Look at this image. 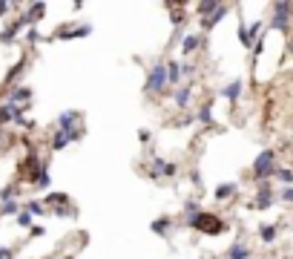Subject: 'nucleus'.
<instances>
[{
  "mask_svg": "<svg viewBox=\"0 0 293 259\" xmlns=\"http://www.w3.org/2000/svg\"><path fill=\"white\" fill-rule=\"evenodd\" d=\"M259 236H262V242H265V245H270V242L279 236V230H276L273 224H262V228H259Z\"/></svg>",
  "mask_w": 293,
  "mask_h": 259,
  "instance_id": "nucleus-13",
  "label": "nucleus"
},
{
  "mask_svg": "<svg viewBox=\"0 0 293 259\" xmlns=\"http://www.w3.org/2000/svg\"><path fill=\"white\" fill-rule=\"evenodd\" d=\"M58 130H78V112H63L58 118Z\"/></svg>",
  "mask_w": 293,
  "mask_h": 259,
  "instance_id": "nucleus-9",
  "label": "nucleus"
},
{
  "mask_svg": "<svg viewBox=\"0 0 293 259\" xmlns=\"http://www.w3.org/2000/svg\"><path fill=\"white\" fill-rule=\"evenodd\" d=\"M199 46H201V38L199 35H187L184 38V44H181V55H193Z\"/></svg>",
  "mask_w": 293,
  "mask_h": 259,
  "instance_id": "nucleus-10",
  "label": "nucleus"
},
{
  "mask_svg": "<svg viewBox=\"0 0 293 259\" xmlns=\"http://www.w3.org/2000/svg\"><path fill=\"white\" fill-rule=\"evenodd\" d=\"M273 173H276V153H273V150H265V153L253 162V178H259V182L265 184V178H273Z\"/></svg>",
  "mask_w": 293,
  "mask_h": 259,
  "instance_id": "nucleus-3",
  "label": "nucleus"
},
{
  "mask_svg": "<svg viewBox=\"0 0 293 259\" xmlns=\"http://www.w3.org/2000/svg\"><path fill=\"white\" fill-rule=\"evenodd\" d=\"M29 98H32V92H29L26 86H17V90H14L12 95H9V101H12V106L17 104V101H29Z\"/></svg>",
  "mask_w": 293,
  "mask_h": 259,
  "instance_id": "nucleus-15",
  "label": "nucleus"
},
{
  "mask_svg": "<svg viewBox=\"0 0 293 259\" xmlns=\"http://www.w3.org/2000/svg\"><path fill=\"white\" fill-rule=\"evenodd\" d=\"M224 14H227V6H222V9H219V12H216V14H213V18H210V20H204V24H201V26H204V29H213V26H216V24H219V20H222V18H224Z\"/></svg>",
  "mask_w": 293,
  "mask_h": 259,
  "instance_id": "nucleus-20",
  "label": "nucleus"
},
{
  "mask_svg": "<svg viewBox=\"0 0 293 259\" xmlns=\"http://www.w3.org/2000/svg\"><path fill=\"white\" fill-rule=\"evenodd\" d=\"M17 210H20L17 202H6V204H3V213H17Z\"/></svg>",
  "mask_w": 293,
  "mask_h": 259,
  "instance_id": "nucleus-22",
  "label": "nucleus"
},
{
  "mask_svg": "<svg viewBox=\"0 0 293 259\" xmlns=\"http://www.w3.org/2000/svg\"><path fill=\"white\" fill-rule=\"evenodd\" d=\"M155 173H158V176H173V173H176V167L167 164V162H161V158H155Z\"/></svg>",
  "mask_w": 293,
  "mask_h": 259,
  "instance_id": "nucleus-17",
  "label": "nucleus"
},
{
  "mask_svg": "<svg viewBox=\"0 0 293 259\" xmlns=\"http://www.w3.org/2000/svg\"><path fill=\"white\" fill-rule=\"evenodd\" d=\"M167 75H170V84L176 86V84L181 81V64H178V60H170V64H167Z\"/></svg>",
  "mask_w": 293,
  "mask_h": 259,
  "instance_id": "nucleus-14",
  "label": "nucleus"
},
{
  "mask_svg": "<svg viewBox=\"0 0 293 259\" xmlns=\"http://www.w3.org/2000/svg\"><path fill=\"white\" fill-rule=\"evenodd\" d=\"M9 256H12V254H9V250L3 248V250H0V259H9Z\"/></svg>",
  "mask_w": 293,
  "mask_h": 259,
  "instance_id": "nucleus-26",
  "label": "nucleus"
},
{
  "mask_svg": "<svg viewBox=\"0 0 293 259\" xmlns=\"http://www.w3.org/2000/svg\"><path fill=\"white\" fill-rule=\"evenodd\" d=\"M78 138H81V130H58V132H55V142H52V147H55V150H63V147H66V144H72V142H78Z\"/></svg>",
  "mask_w": 293,
  "mask_h": 259,
  "instance_id": "nucleus-6",
  "label": "nucleus"
},
{
  "mask_svg": "<svg viewBox=\"0 0 293 259\" xmlns=\"http://www.w3.org/2000/svg\"><path fill=\"white\" fill-rule=\"evenodd\" d=\"M291 12H293V6L291 3H276L273 6V29H288V20H291Z\"/></svg>",
  "mask_w": 293,
  "mask_h": 259,
  "instance_id": "nucleus-4",
  "label": "nucleus"
},
{
  "mask_svg": "<svg viewBox=\"0 0 293 259\" xmlns=\"http://www.w3.org/2000/svg\"><path fill=\"white\" fill-rule=\"evenodd\" d=\"M196 118H199L201 124H210V121H213V106H210V104H204V106L199 110V116H196Z\"/></svg>",
  "mask_w": 293,
  "mask_h": 259,
  "instance_id": "nucleus-21",
  "label": "nucleus"
},
{
  "mask_svg": "<svg viewBox=\"0 0 293 259\" xmlns=\"http://www.w3.org/2000/svg\"><path fill=\"white\" fill-rule=\"evenodd\" d=\"M282 199L288 202V204H293V188H285V190H282Z\"/></svg>",
  "mask_w": 293,
  "mask_h": 259,
  "instance_id": "nucleus-23",
  "label": "nucleus"
},
{
  "mask_svg": "<svg viewBox=\"0 0 293 259\" xmlns=\"http://www.w3.org/2000/svg\"><path fill=\"white\" fill-rule=\"evenodd\" d=\"M250 204H253L256 210H268L270 204H273V188H270V184H262V188L256 190V199L250 202Z\"/></svg>",
  "mask_w": 293,
  "mask_h": 259,
  "instance_id": "nucleus-5",
  "label": "nucleus"
},
{
  "mask_svg": "<svg viewBox=\"0 0 293 259\" xmlns=\"http://www.w3.org/2000/svg\"><path fill=\"white\" fill-rule=\"evenodd\" d=\"M17 222H20V224H29V222H32V213H20V216H17Z\"/></svg>",
  "mask_w": 293,
  "mask_h": 259,
  "instance_id": "nucleus-24",
  "label": "nucleus"
},
{
  "mask_svg": "<svg viewBox=\"0 0 293 259\" xmlns=\"http://www.w3.org/2000/svg\"><path fill=\"white\" fill-rule=\"evenodd\" d=\"M170 224H173V222L164 219V216H161V219H155V222H153V234H161V236L170 234Z\"/></svg>",
  "mask_w": 293,
  "mask_h": 259,
  "instance_id": "nucleus-16",
  "label": "nucleus"
},
{
  "mask_svg": "<svg viewBox=\"0 0 293 259\" xmlns=\"http://www.w3.org/2000/svg\"><path fill=\"white\" fill-rule=\"evenodd\" d=\"M190 98H193V86H181V90H176V104L181 106V110L190 104Z\"/></svg>",
  "mask_w": 293,
  "mask_h": 259,
  "instance_id": "nucleus-12",
  "label": "nucleus"
},
{
  "mask_svg": "<svg viewBox=\"0 0 293 259\" xmlns=\"http://www.w3.org/2000/svg\"><path fill=\"white\" fill-rule=\"evenodd\" d=\"M227 259H250V248L242 245V242H236V245L227 248Z\"/></svg>",
  "mask_w": 293,
  "mask_h": 259,
  "instance_id": "nucleus-8",
  "label": "nucleus"
},
{
  "mask_svg": "<svg viewBox=\"0 0 293 259\" xmlns=\"http://www.w3.org/2000/svg\"><path fill=\"white\" fill-rule=\"evenodd\" d=\"M242 95V81H233V84H227L222 90V98H227V101H236Z\"/></svg>",
  "mask_w": 293,
  "mask_h": 259,
  "instance_id": "nucleus-11",
  "label": "nucleus"
},
{
  "mask_svg": "<svg viewBox=\"0 0 293 259\" xmlns=\"http://www.w3.org/2000/svg\"><path fill=\"white\" fill-rule=\"evenodd\" d=\"M167 84H170V75H167V64H155L150 66V75H147V84H144V90L150 95H161L167 90Z\"/></svg>",
  "mask_w": 293,
  "mask_h": 259,
  "instance_id": "nucleus-2",
  "label": "nucleus"
},
{
  "mask_svg": "<svg viewBox=\"0 0 293 259\" xmlns=\"http://www.w3.org/2000/svg\"><path fill=\"white\" fill-rule=\"evenodd\" d=\"M273 178H276V182H285L288 188H293V173H291V170H276Z\"/></svg>",
  "mask_w": 293,
  "mask_h": 259,
  "instance_id": "nucleus-19",
  "label": "nucleus"
},
{
  "mask_svg": "<svg viewBox=\"0 0 293 259\" xmlns=\"http://www.w3.org/2000/svg\"><path fill=\"white\" fill-rule=\"evenodd\" d=\"M236 193V184H222V188H216V199H230Z\"/></svg>",
  "mask_w": 293,
  "mask_h": 259,
  "instance_id": "nucleus-18",
  "label": "nucleus"
},
{
  "mask_svg": "<svg viewBox=\"0 0 293 259\" xmlns=\"http://www.w3.org/2000/svg\"><path fill=\"white\" fill-rule=\"evenodd\" d=\"M190 228L193 230H199V234H207V236H219L224 230V222L219 219V216H213V213H204L201 210L196 219H190Z\"/></svg>",
  "mask_w": 293,
  "mask_h": 259,
  "instance_id": "nucleus-1",
  "label": "nucleus"
},
{
  "mask_svg": "<svg viewBox=\"0 0 293 259\" xmlns=\"http://www.w3.org/2000/svg\"><path fill=\"white\" fill-rule=\"evenodd\" d=\"M43 208H40V202H29V213H40Z\"/></svg>",
  "mask_w": 293,
  "mask_h": 259,
  "instance_id": "nucleus-25",
  "label": "nucleus"
},
{
  "mask_svg": "<svg viewBox=\"0 0 293 259\" xmlns=\"http://www.w3.org/2000/svg\"><path fill=\"white\" fill-rule=\"evenodd\" d=\"M196 9H199V14H201V24H204V20H210L213 14H216L219 9H222V3H216V0H204V3H199V6H196Z\"/></svg>",
  "mask_w": 293,
  "mask_h": 259,
  "instance_id": "nucleus-7",
  "label": "nucleus"
}]
</instances>
